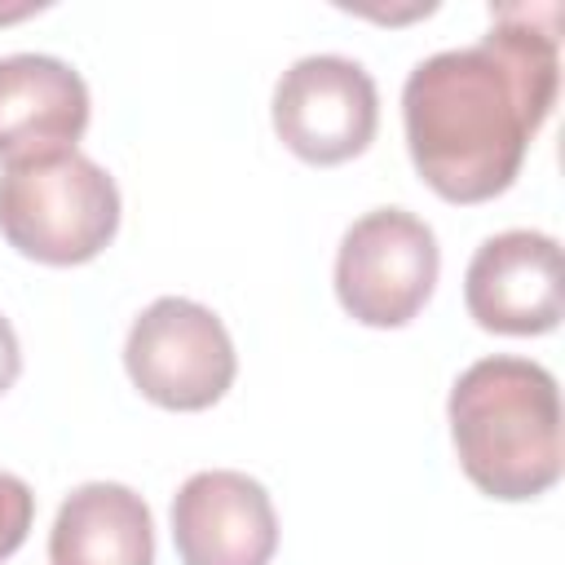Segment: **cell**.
I'll return each mask as SVG.
<instances>
[{
    "instance_id": "cell-1",
    "label": "cell",
    "mask_w": 565,
    "mask_h": 565,
    "mask_svg": "<svg viewBox=\"0 0 565 565\" xmlns=\"http://www.w3.org/2000/svg\"><path fill=\"white\" fill-rule=\"evenodd\" d=\"M494 26L468 49H441L411 66L402 124L415 172L446 203L503 194L547 124L561 88L556 18L539 9H490Z\"/></svg>"
},
{
    "instance_id": "cell-2",
    "label": "cell",
    "mask_w": 565,
    "mask_h": 565,
    "mask_svg": "<svg viewBox=\"0 0 565 565\" xmlns=\"http://www.w3.org/2000/svg\"><path fill=\"white\" fill-rule=\"evenodd\" d=\"M463 477L503 503L539 499L561 477V393L530 358H481L446 397Z\"/></svg>"
},
{
    "instance_id": "cell-3",
    "label": "cell",
    "mask_w": 565,
    "mask_h": 565,
    "mask_svg": "<svg viewBox=\"0 0 565 565\" xmlns=\"http://www.w3.org/2000/svg\"><path fill=\"white\" fill-rule=\"evenodd\" d=\"M119 230L115 177L79 154H44L0 172V234L40 265H84Z\"/></svg>"
},
{
    "instance_id": "cell-4",
    "label": "cell",
    "mask_w": 565,
    "mask_h": 565,
    "mask_svg": "<svg viewBox=\"0 0 565 565\" xmlns=\"http://www.w3.org/2000/svg\"><path fill=\"white\" fill-rule=\"evenodd\" d=\"M441 247L406 207L362 212L335 247V300L362 327H406L433 296Z\"/></svg>"
},
{
    "instance_id": "cell-5",
    "label": "cell",
    "mask_w": 565,
    "mask_h": 565,
    "mask_svg": "<svg viewBox=\"0 0 565 565\" xmlns=\"http://www.w3.org/2000/svg\"><path fill=\"white\" fill-rule=\"evenodd\" d=\"M124 366L146 402L163 411H207L230 393L238 353L207 305L159 296L128 327Z\"/></svg>"
},
{
    "instance_id": "cell-6",
    "label": "cell",
    "mask_w": 565,
    "mask_h": 565,
    "mask_svg": "<svg viewBox=\"0 0 565 565\" xmlns=\"http://www.w3.org/2000/svg\"><path fill=\"white\" fill-rule=\"evenodd\" d=\"M269 119L296 159L331 168L358 159L375 141L380 93L362 62L344 53H309L278 75Z\"/></svg>"
},
{
    "instance_id": "cell-7",
    "label": "cell",
    "mask_w": 565,
    "mask_h": 565,
    "mask_svg": "<svg viewBox=\"0 0 565 565\" xmlns=\"http://www.w3.org/2000/svg\"><path fill=\"white\" fill-rule=\"evenodd\" d=\"M463 305H468L472 322L494 335L552 331L565 309L561 243L543 230L490 234L468 260Z\"/></svg>"
},
{
    "instance_id": "cell-8",
    "label": "cell",
    "mask_w": 565,
    "mask_h": 565,
    "mask_svg": "<svg viewBox=\"0 0 565 565\" xmlns=\"http://www.w3.org/2000/svg\"><path fill=\"white\" fill-rule=\"evenodd\" d=\"M172 543L181 565H269L278 512L269 490L234 468H207L172 494Z\"/></svg>"
},
{
    "instance_id": "cell-9",
    "label": "cell",
    "mask_w": 565,
    "mask_h": 565,
    "mask_svg": "<svg viewBox=\"0 0 565 565\" xmlns=\"http://www.w3.org/2000/svg\"><path fill=\"white\" fill-rule=\"evenodd\" d=\"M93 115L84 75L53 53L0 57V163L75 150Z\"/></svg>"
},
{
    "instance_id": "cell-10",
    "label": "cell",
    "mask_w": 565,
    "mask_h": 565,
    "mask_svg": "<svg viewBox=\"0 0 565 565\" xmlns=\"http://www.w3.org/2000/svg\"><path fill=\"white\" fill-rule=\"evenodd\" d=\"M49 565H154L146 499L119 481L75 486L53 516Z\"/></svg>"
},
{
    "instance_id": "cell-11",
    "label": "cell",
    "mask_w": 565,
    "mask_h": 565,
    "mask_svg": "<svg viewBox=\"0 0 565 565\" xmlns=\"http://www.w3.org/2000/svg\"><path fill=\"white\" fill-rule=\"evenodd\" d=\"M31 521H35V494L22 477L13 472H0V561L13 556L26 534H31Z\"/></svg>"
},
{
    "instance_id": "cell-12",
    "label": "cell",
    "mask_w": 565,
    "mask_h": 565,
    "mask_svg": "<svg viewBox=\"0 0 565 565\" xmlns=\"http://www.w3.org/2000/svg\"><path fill=\"white\" fill-rule=\"evenodd\" d=\"M18 371H22V344H18V331H13V322L0 313V397L13 388Z\"/></svg>"
}]
</instances>
